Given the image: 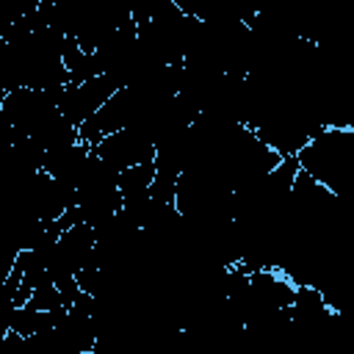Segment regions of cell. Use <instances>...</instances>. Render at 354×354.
<instances>
[{"mask_svg": "<svg viewBox=\"0 0 354 354\" xmlns=\"http://www.w3.org/2000/svg\"><path fill=\"white\" fill-rule=\"evenodd\" d=\"M91 149H94V155H97L105 166H111L113 171H122V169H127V166H133V163L155 160V144H152L144 133H138V130H133V127H122V130L105 136V138L97 141Z\"/></svg>", "mask_w": 354, "mask_h": 354, "instance_id": "cell-2", "label": "cell"}, {"mask_svg": "<svg viewBox=\"0 0 354 354\" xmlns=\"http://www.w3.org/2000/svg\"><path fill=\"white\" fill-rule=\"evenodd\" d=\"M124 83L108 72H100L88 80H80V83H66L61 97H58V113L64 119H69L72 124H80L86 122L116 88H122Z\"/></svg>", "mask_w": 354, "mask_h": 354, "instance_id": "cell-1", "label": "cell"}, {"mask_svg": "<svg viewBox=\"0 0 354 354\" xmlns=\"http://www.w3.org/2000/svg\"><path fill=\"white\" fill-rule=\"evenodd\" d=\"M155 177V160H147V163H133L122 171H116V188L119 194H136V191H147L149 183Z\"/></svg>", "mask_w": 354, "mask_h": 354, "instance_id": "cell-3", "label": "cell"}, {"mask_svg": "<svg viewBox=\"0 0 354 354\" xmlns=\"http://www.w3.org/2000/svg\"><path fill=\"white\" fill-rule=\"evenodd\" d=\"M185 17H196V19H202V22H207L210 17H213V11L218 8V3L221 0H171Z\"/></svg>", "mask_w": 354, "mask_h": 354, "instance_id": "cell-4", "label": "cell"}]
</instances>
